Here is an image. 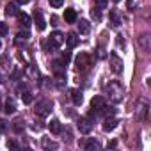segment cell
<instances>
[{
    "label": "cell",
    "instance_id": "4dcf8cb0",
    "mask_svg": "<svg viewBox=\"0 0 151 151\" xmlns=\"http://www.w3.org/2000/svg\"><path fill=\"white\" fill-rule=\"evenodd\" d=\"M69 60H71V53H69V52H64V53H62V59H60V62L66 66Z\"/></svg>",
    "mask_w": 151,
    "mask_h": 151
},
{
    "label": "cell",
    "instance_id": "603a6c76",
    "mask_svg": "<svg viewBox=\"0 0 151 151\" xmlns=\"http://www.w3.org/2000/svg\"><path fill=\"white\" fill-rule=\"evenodd\" d=\"M22 100H23V103H25V105H29V103H32L34 96H32V93H30V91H27V89H25V91L22 93Z\"/></svg>",
    "mask_w": 151,
    "mask_h": 151
},
{
    "label": "cell",
    "instance_id": "e575fe53",
    "mask_svg": "<svg viewBox=\"0 0 151 151\" xmlns=\"http://www.w3.org/2000/svg\"><path fill=\"white\" fill-rule=\"evenodd\" d=\"M98 57H100V59H103V57H105V53H103V48H98Z\"/></svg>",
    "mask_w": 151,
    "mask_h": 151
},
{
    "label": "cell",
    "instance_id": "e0dca14e",
    "mask_svg": "<svg viewBox=\"0 0 151 151\" xmlns=\"http://www.w3.org/2000/svg\"><path fill=\"white\" fill-rule=\"evenodd\" d=\"M89 30H91V23L87 20H80L78 22V32L80 34H89Z\"/></svg>",
    "mask_w": 151,
    "mask_h": 151
},
{
    "label": "cell",
    "instance_id": "30bf717a",
    "mask_svg": "<svg viewBox=\"0 0 151 151\" xmlns=\"http://www.w3.org/2000/svg\"><path fill=\"white\" fill-rule=\"evenodd\" d=\"M71 100H73V103L77 105V107H80V105L84 103V94H82V91H80V89H71Z\"/></svg>",
    "mask_w": 151,
    "mask_h": 151
},
{
    "label": "cell",
    "instance_id": "52a82bcc",
    "mask_svg": "<svg viewBox=\"0 0 151 151\" xmlns=\"http://www.w3.org/2000/svg\"><path fill=\"white\" fill-rule=\"evenodd\" d=\"M147 110H149L147 100H140V103H139V107H137V119H139V121H146V119H147Z\"/></svg>",
    "mask_w": 151,
    "mask_h": 151
},
{
    "label": "cell",
    "instance_id": "3957f363",
    "mask_svg": "<svg viewBox=\"0 0 151 151\" xmlns=\"http://www.w3.org/2000/svg\"><path fill=\"white\" fill-rule=\"evenodd\" d=\"M75 68H77V71L84 73L91 68V55L86 53V52H80L77 57H75Z\"/></svg>",
    "mask_w": 151,
    "mask_h": 151
},
{
    "label": "cell",
    "instance_id": "ab89813d",
    "mask_svg": "<svg viewBox=\"0 0 151 151\" xmlns=\"http://www.w3.org/2000/svg\"><path fill=\"white\" fill-rule=\"evenodd\" d=\"M4 82V77H2V73H0V84H2Z\"/></svg>",
    "mask_w": 151,
    "mask_h": 151
},
{
    "label": "cell",
    "instance_id": "ffe728a7",
    "mask_svg": "<svg viewBox=\"0 0 151 151\" xmlns=\"http://www.w3.org/2000/svg\"><path fill=\"white\" fill-rule=\"evenodd\" d=\"M18 13H20V11H18V6H16V4H7V6H6V14H7V16H16Z\"/></svg>",
    "mask_w": 151,
    "mask_h": 151
},
{
    "label": "cell",
    "instance_id": "44dd1931",
    "mask_svg": "<svg viewBox=\"0 0 151 151\" xmlns=\"http://www.w3.org/2000/svg\"><path fill=\"white\" fill-rule=\"evenodd\" d=\"M139 41H140L142 50H144V52H147V50H149V34H142Z\"/></svg>",
    "mask_w": 151,
    "mask_h": 151
},
{
    "label": "cell",
    "instance_id": "cb8c5ba5",
    "mask_svg": "<svg viewBox=\"0 0 151 151\" xmlns=\"http://www.w3.org/2000/svg\"><path fill=\"white\" fill-rule=\"evenodd\" d=\"M30 37V34H29V30H23V32H18V36H16V45H20L22 41H27Z\"/></svg>",
    "mask_w": 151,
    "mask_h": 151
},
{
    "label": "cell",
    "instance_id": "ac0fdd59",
    "mask_svg": "<svg viewBox=\"0 0 151 151\" xmlns=\"http://www.w3.org/2000/svg\"><path fill=\"white\" fill-rule=\"evenodd\" d=\"M16 16H18L20 23H22L25 29H29V27H30V16H29V14H25V13H18Z\"/></svg>",
    "mask_w": 151,
    "mask_h": 151
},
{
    "label": "cell",
    "instance_id": "1f68e13d",
    "mask_svg": "<svg viewBox=\"0 0 151 151\" xmlns=\"http://www.w3.org/2000/svg\"><path fill=\"white\" fill-rule=\"evenodd\" d=\"M0 66L9 68V55H2V57H0Z\"/></svg>",
    "mask_w": 151,
    "mask_h": 151
},
{
    "label": "cell",
    "instance_id": "7a4b0ae2",
    "mask_svg": "<svg viewBox=\"0 0 151 151\" xmlns=\"http://www.w3.org/2000/svg\"><path fill=\"white\" fill-rule=\"evenodd\" d=\"M64 43V36H62V32H53L46 41H45V50L46 52H53V50H57V48H60V45Z\"/></svg>",
    "mask_w": 151,
    "mask_h": 151
},
{
    "label": "cell",
    "instance_id": "b9f144b4",
    "mask_svg": "<svg viewBox=\"0 0 151 151\" xmlns=\"http://www.w3.org/2000/svg\"><path fill=\"white\" fill-rule=\"evenodd\" d=\"M114 2H119V0H114Z\"/></svg>",
    "mask_w": 151,
    "mask_h": 151
},
{
    "label": "cell",
    "instance_id": "8fae6325",
    "mask_svg": "<svg viewBox=\"0 0 151 151\" xmlns=\"http://www.w3.org/2000/svg\"><path fill=\"white\" fill-rule=\"evenodd\" d=\"M34 20H36L37 30H45L46 22H45V16H43V13H41V11H37V9H36V13H34Z\"/></svg>",
    "mask_w": 151,
    "mask_h": 151
},
{
    "label": "cell",
    "instance_id": "5bb4252c",
    "mask_svg": "<svg viewBox=\"0 0 151 151\" xmlns=\"http://www.w3.org/2000/svg\"><path fill=\"white\" fill-rule=\"evenodd\" d=\"M48 130H50L53 135H59V133L62 132V124H60L57 119H52V121H50V124H48Z\"/></svg>",
    "mask_w": 151,
    "mask_h": 151
},
{
    "label": "cell",
    "instance_id": "8992f818",
    "mask_svg": "<svg viewBox=\"0 0 151 151\" xmlns=\"http://www.w3.org/2000/svg\"><path fill=\"white\" fill-rule=\"evenodd\" d=\"M110 69H112L116 75H119V73L123 71V59H121L117 53H110Z\"/></svg>",
    "mask_w": 151,
    "mask_h": 151
},
{
    "label": "cell",
    "instance_id": "7c38bea8",
    "mask_svg": "<svg viewBox=\"0 0 151 151\" xmlns=\"http://www.w3.org/2000/svg\"><path fill=\"white\" fill-rule=\"evenodd\" d=\"M103 105H105V100H103V96H94V98L91 100V109L94 110V114H98V110H100Z\"/></svg>",
    "mask_w": 151,
    "mask_h": 151
},
{
    "label": "cell",
    "instance_id": "f35d334b",
    "mask_svg": "<svg viewBox=\"0 0 151 151\" xmlns=\"http://www.w3.org/2000/svg\"><path fill=\"white\" fill-rule=\"evenodd\" d=\"M16 2H18L20 6H25V4H29V0H16Z\"/></svg>",
    "mask_w": 151,
    "mask_h": 151
},
{
    "label": "cell",
    "instance_id": "f1b7e54d",
    "mask_svg": "<svg viewBox=\"0 0 151 151\" xmlns=\"http://www.w3.org/2000/svg\"><path fill=\"white\" fill-rule=\"evenodd\" d=\"M48 2H50V6H52L53 9H59V7H62L64 0H48Z\"/></svg>",
    "mask_w": 151,
    "mask_h": 151
},
{
    "label": "cell",
    "instance_id": "484cf974",
    "mask_svg": "<svg viewBox=\"0 0 151 151\" xmlns=\"http://www.w3.org/2000/svg\"><path fill=\"white\" fill-rule=\"evenodd\" d=\"M13 128H14V132H16V133H22V132H23V128H25V124H23V121H22V119H16V121L13 123Z\"/></svg>",
    "mask_w": 151,
    "mask_h": 151
},
{
    "label": "cell",
    "instance_id": "277c9868",
    "mask_svg": "<svg viewBox=\"0 0 151 151\" xmlns=\"http://www.w3.org/2000/svg\"><path fill=\"white\" fill-rule=\"evenodd\" d=\"M52 109H53V103H52L50 100H39V101L36 103L34 112H36V116H39V117H46V116L52 112Z\"/></svg>",
    "mask_w": 151,
    "mask_h": 151
},
{
    "label": "cell",
    "instance_id": "9a60e30c",
    "mask_svg": "<svg viewBox=\"0 0 151 151\" xmlns=\"http://www.w3.org/2000/svg\"><path fill=\"white\" fill-rule=\"evenodd\" d=\"M64 20H66L68 23H75V22H77V11H75V9H66Z\"/></svg>",
    "mask_w": 151,
    "mask_h": 151
},
{
    "label": "cell",
    "instance_id": "5b68a950",
    "mask_svg": "<svg viewBox=\"0 0 151 151\" xmlns=\"http://www.w3.org/2000/svg\"><path fill=\"white\" fill-rule=\"evenodd\" d=\"M77 126H78V132H80V133L87 135V133H91V130H93V119L87 117V116H84V117L78 119Z\"/></svg>",
    "mask_w": 151,
    "mask_h": 151
},
{
    "label": "cell",
    "instance_id": "7bdbcfd3",
    "mask_svg": "<svg viewBox=\"0 0 151 151\" xmlns=\"http://www.w3.org/2000/svg\"><path fill=\"white\" fill-rule=\"evenodd\" d=\"M0 107H2V101H0Z\"/></svg>",
    "mask_w": 151,
    "mask_h": 151
},
{
    "label": "cell",
    "instance_id": "4316f807",
    "mask_svg": "<svg viewBox=\"0 0 151 151\" xmlns=\"http://www.w3.org/2000/svg\"><path fill=\"white\" fill-rule=\"evenodd\" d=\"M43 147H45V149H55V147H57V144H55V142H52L48 137H45V139H43Z\"/></svg>",
    "mask_w": 151,
    "mask_h": 151
},
{
    "label": "cell",
    "instance_id": "d6986e66",
    "mask_svg": "<svg viewBox=\"0 0 151 151\" xmlns=\"http://www.w3.org/2000/svg\"><path fill=\"white\" fill-rule=\"evenodd\" d=\"M110 20H112V25H114V27H117V25L123 22L121 16H119V11H117V9H112V11H110Z\"/></svg>",
    "mask_w": 151,
    "mask_h": 151
},
{
    "label": "cell",
    "instance_id": "7402d4cb",
    "mask_svg": "<svg viewBox=\"0 0 151 151\" xmlns=\"http://www.w3.org/2000/svg\"><path fill=\"white\" fill-rule=\"evenodd\" d=\"M4 110H6V114H14V110H16V103H14V100H7Z\"/></svg>",
    "mask_w": 151,
    "mask_h": 151
},
{
    "label": "cell",
    "instance_id": "4fadbf2b",
    "mask_svg": "<svg viewBox=\"0 0 151 151\" xmlns=\"http://www.w3.org/2000/svg\"><path fill=\"white\" fill-rule=\"evenodd\" d=\"M78 146H82L84 149H100V142L94 140V139H89V140H80Z\"/></svg>",
    "mask_w": 151,
    "mask_h": 151
},
{
    "label": "cell",
    "instance_id": "d6a6232c",
    "mask_svg": "<svg viewBox=\"0 0 151 151\" xmlns=\"http://www.w3.org/2000/svg\"><path fill=\"white\" fill-rule=\"evenodd\" d=\"M4 130H7V124L4 119H0V132H4Z\"/></svg>",
    "mask_w": 151,
    "mask_h": 151
},
{
    "label": "cell",
    "instance_id": "74e56055",
    "mask_svg": "<svg viewBox=\"0 0 151 151\" xmlns=\"http://www.w3.org/2000/svg\"><path fill=\"white\" fill-rule=\"evenodd\" d=\"M116 146H117V140H110L109 142V147H116Z\"/></svg>",
    "mask_w": 151,
    "mask_h": 151
},
{
    "label": "cell",
    "instance_id": "9c48e42d",
    "mask_svg": "<svg viewBox=\"0 0 151 151\" xmlns=\"http://www.w3.org/2000/svg\"><path fill=\"white\" fill-rule=\"evenodd\" d=\"M64 41H66V45L69 46V48H75V46H78V43H80V37L75 34V32H69L66 37H64Z\"/></svg>",
    "mask_w": 151,
    "mask_h": 151
},
{
    "label": "cell",
    "instance_id": "8d00e7d4",
    "mask_svg": "<svg viewBox=\"0 0 151 151\" xmlns=\"http://www.w3.org/2000/svg\"><path fill=\"white\" fill-rule=\"evenodd\" d=\"M128 7L133 11V7H135V2H133V0H128Z\"/></svg>",
    "mask_w": 151,
    "mask_h": 151
},
{
    "label": "cell",
    "instance_id": "d4e9b609",
    "mask_svg": "<svg viewBox=\"0 0 151 151\" xmlns=\"http://www.w3.org/2000/svg\"><path fill=\"white\" fill-rule=\"evenodd\" d=\"M91 18L96 20V22H100V20H101V9H98V7L94 6V7L91 9Z\"/></svg>",
    "mask_w": 151,
    "mask_h": 151
},
{
    "label": "cell",
    "instance_id": "83f0119b",
    "mask_svg": "<svg viewBox=\"0 0 151 151\" xmlns=\"http://www.w3.org/2000/svg\"><path fill=\"white\" fill-rule=\"evenodd\" d=\"M94 6H96L98 9H107L109 0H94Z\"/></svg>",
    "mask_w": 151,
    "mask_h": 151
},
{
    "label": "cell",
    "instance_id": "6da1fadb",
    "mask_svg": "<svg viewBox=\"0 0 151 151\" xmlns=\"http://www.w3.org/2000/svg\"><path fill=\"white\" fill-rule=\"evenodd\" d=\"M107 96H109V100L112 101V103H119V101H123V96H124V89H123V86L117 82V80H112L109 86H107Z\"/></svg>",
    "mask_w": 151,
    "mask_h": 151
},
{
    "label": "cell",
    "instance_id": "d590c367",
    "mask_svg": "<svg viewBox=\"0 0 151 151\" xmlns=\"http://www.w3.org/2000/svg\"><path fill=\"white\" fill-rule=\"evenodd\" d=\"M7 146H9V147H18V144H16L14 140H9V142H7Z\"/></svg>",
    "mask_w": 151,
    "mask_h": 151
},
{
    "label": "cell",
    "instance_id": "836d02e7",
    "mask_svg": "<svg viewBox=\"0 0 151 151\" xmlns=\"http://www.w3.org/2000/svg\"><path fill=\"white\" fill-rule=\"evenodd\" d=\"M117 45H119V46H124V37H123L121 34L117 36Z\"/></svg>",
    "mask_w": 151,
    "mask_h": 151
},
{
    "label": "cell",
    "instance_id": "f546056e",
    "mask_svg": "<svg viewBox=\"0 0 151 151\" xmlns=\"http://www.w3.org/2000/svg\"><path fill=\"white\" fill-rule=\"evenodd\" d=\"M7 34H9V29H7V25H6L4 22H0V36L4 37V36H7Z\"/></svg>",
    "mask_w": 151,
    "mask_h": 151
},
{
    "label": "cell",
    "instance_id": "ba28073f",
    "mask_svg": "<svg viewBox=\"0 0 151 151\" xmlns=\"http://www.w3.org/2000/svg\"><path fill=\"white\" fill-rule=\"evenodd\" d=\"M117 124H119V121H117L116 117L109 116V117H105V121H103V132H112Z\"/></svg>",
    "mask_w": 151,
    "mask_h": 151
},
{
    "label": "cell",
    "instance_id": "60d3db41",
    "mask_svg": "<svg viewBox=\"0 0 151 151\" xmlns=\"http://www.w3.org/2000/svg\"><path fill=\"white\" fill-rule=\"evenodd\" d=\"M0 48H2V41H0Z\"/></svg>",
    "mask_w": 151,
    "mask_h": 151
},
{
    "label": "cell",
    "instance_id": "2e32d148",
    "mask_svg": "<svg viewBox=\"0 0 151 151\" xmlns=\"http://www.w3.org/2000/svg\"><path fill=\"white\" fill-rule=\"evenodd\" d=\"M25 73L29 75L30 78H34V80H37V77H39V71H37V68H36L34 64H29L27 69H25Z\"/></svg>",
    "mask_w": 151,
    "mask_h": 151
}]
</instances>
